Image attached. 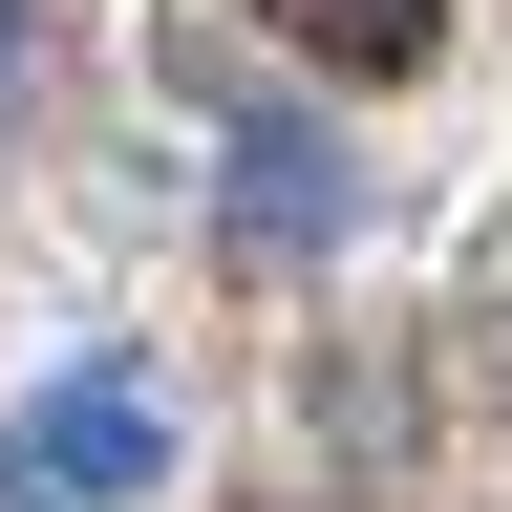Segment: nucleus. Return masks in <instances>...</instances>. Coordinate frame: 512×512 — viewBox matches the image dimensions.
<instances>
[{
	"mask_svg": "<svg viewBox=\"0 0 512 512\" xmlns=\"http://www.w3.org/2000/svg\"><path fill=\"white\" fill-rule=\"evenodd\" d=\"M22 448H43V491H86V512H107V491H150V448H171V427L128 406V363H86V384H43V427H22Z\"/></svg>",
	"mask_w": 512,
	"mask_h": 512,
	"instance_id": "1",
	"label": "nucleus"
},
{
	"mask_svg": "<svg viewBox=\"0 0 512 512\" xmlns=\"http://www.w3.org/2000/svg\"><path fill=\"white\" fill-rule=\"evenodd\" d=\"M256 43H299L320 86H406V64L448 43V0H256Z\"/></svg>",
	"mask_w": 512,
	"mask_h": 512,
	"instance_id": "2",
	"label": "nucleus"
},
{
	"mask_svg": "<svg viewBox=\"0 0 512 512\" xmlns=\"http://www.w3.org/2000/svg\"><path fill=\"white\" fill-rule=\"evenodd\" d=\"M43 512H64V491H43Z\"/></svg>",
	"mask_w": 512,
	"mask_h": 512,
	"instance_id": "5",
	"label": "nucleus"
},
{
	"mask_svg": "<svg viewBox=\"0 0 512 512\" xmlns=\"http://www.w3.org/2000/svg\"><path fill=\"white\" fill-rule=\"evenodd\" d=\"M235 214H256V256H320V235H342V150L256 107V128H235Z\"/></svg>",
	"mask_w": 512,
	"mask_h": 512,
	"instance_id": "3",
	"label": "nucleus"
},
{
	"mask_svg": "<svg viewBox=\"0 0 512 512\" xmlns=\"http://www.w3.org/2000/svg\"><path fill=\"white\" fill-rule=\"evenodd\" d=\"M0 86H22V0H0Z\"/></svg>",
	"mask_w": 512,
	"mask_h": 512,
	"instance_id": "4",
	"label": "nucleus"
}]
</instances>
